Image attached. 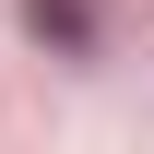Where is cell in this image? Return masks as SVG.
<instances>
[{
    "instance_id": "1",
    "label": "cell",
    "mask_w": 154,
    "mask_h": 154,
    "mask_svg": "<svg viewBox=\"0 0 154 154\" xmlns=\"http://www.w3.org/2000/svg\"><path fill=\"white\" fill-rule=\"evenodd\" d=\"M24 24H36L59 59H95V0H24Z\"/></svg>"
}]
</instances>
